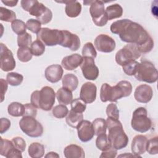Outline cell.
<instances>
[{"label": "cell", "instance_id": "cell-1", "mask_svg": "<svg viewBox=\"0 0 158 158\" xmlns=\"http://www.w3.org/2000/svg\"><path fill=\"white\" fill-rule=\"evenodd\" d=\"M110 30L112 33L119 35L122 41L137 46L143 44L151 37L140 24L127 19L114 22Z\"/></svg>", "mask_w": 158, "mask_h": 158}, {"label": "cell", "instance_id": "cell-2", "mask_svg": "<svg viewBox=\"0 0 158 158\" xmlns=\"http://www.w3.org/2000/svg\"><path fill=\"white\" fill-rule=\"evenodd\" d=\"M132 92V85L127 80H122L114 86L103 83L100 90V99L102 102H115L122 98L129 96Z\"/></svg>", "mask_w": 158, "mask_h": 158}, {"label": "cell", "instance_id": "cell-3", "mask_svg": "<svg viewBox=\"0 0 158 158\" xmlns=\"http://www.w3.org/2000/svg\"><path fill=\"white\" fill-rule=\"evenodd\" d=\"M106 121L108 129L107 138L111 146L117 150L125 148L128 143V138L122 123L118 119L110 117H107Z\"/></svg>", "mask_w": 158, "mask_h": 158}, {"label": "cell", "instance_id": "cell-4", "mask_svg": "<svg viewBox=\"0 0 158 158\" xmlns=\"http://www.w3.org/2000/svg\"><path fill=\"white\" fill-rule=\"evenodd\" d=\"M56 96V94L51 87L45 86L40 91L36 90L31 93L30 101L36 108L49 111L55 103Z\"/></svg>", "mask_w": 158, "mask_h": 158}, {"label": "cell", "instance_id": "cell-5", "mask_svg": "<svg viewBox=\"0 0 158 158\" xmlns=\"http://www.w3.org/2000/svg\"><path fill=\"white\" fill-rule=\"evenodd\" d=\"M134 76L139 81L154 83L158 79V72L151 62L144 60L138 63Z\"/></svg>", "mask_w": 158, "mask_h": 158}, {"label": "cell", "instance_id": "cell-6", "mask_svg": "<svg viewBox=\"0 0 158 158\" xmlns=\"http://www.w3.org/2000/svg\"><path fill=\"white\" fill-rule=\"evenodd\" d=\"M131 125L133 130L140 133H145L152 127V121L148 116L147 110L140 107L133 112Z\"/></svg>", "mask_w": 158, "mask_h": 158}, {"label": "cell", "instance_id": "cell-7", "mask_svg": "<svg viewBox=\"0 0 158 158\" xmlns=\"http://www.w3.org/2000/svg\"><path fill=\"white\" fill-rule=\"evenodd\" d=\"M38 40L41 41L45 46H53L60 45L63 40L62 30L58 29H51L49 28H41L36 35Z\"/></svg>", "mask_w": 158, "mask_h": 158}, {"label": "cell", "instance_id": "cell-8", "mask_svg": "<svg viewBox=\"0 0 158 158\" xmlns=\"http://www.w3.org/2000/svg\"><path fill=\"white\" fill-rule=\"evenodd\" d=\"M19 127L24 133L31 138L40 137L43 133L42 125L33 117L23 116L19 121Z\"/></svg>", "mask_w": 158, "mask_h": 158}, {"label": "cell", "instance_id": "cell-9", "mask_svg": "<svg viewBox=\"0 0 158 158\" xmlns=\"http://www.w3.org/2000/svg\"><path fill=\"white\" fill-rule=\"evenodd\" d=\"M141 55L136 44L128 43L116 52L115 59L117 64L122 67L132 60H136Z\"/></svg>", "mask_w": 158, "mask_h": 158}, {"label": "cell", "instance_id": "cell-10", "mask_svg": "<svg viewBox=\"0 0 158 158\" xmlns=\"http://www.w3.org/2000/svg\"><path fill=\"white\" fill-rule=\"evenodd\" d=\"M89 13L93 22L98 27L104 26L108 21V18L104 9V3L102 1H93L90 4Z\"/></svg>", "mask_w": 158, "mask_h": 158}, {"label": "cell", "instance_id": "cell-11", "mask_svg": "<svg viewBox=\"0 0 158 158\" xmlns=\"http://www.w3.org/2000/svg\"><path fill=\"white\" fill-rule=\"evenodd\" d=\"M83 77L88 80H95L99 73V69L96 65L94 59L90 57H83V60L80 65Z\"/></svg>", "mask_w": 158, "mask_h": 158}, {"label": "cell", "instance_id": "cell-12", "mask_svg": "<svg viewBox=\"0 0 158 158\" xmlns=\"http://www.w3.org/2000/svg\"><path fill=\"white\" fill-rule=\"evenodd\" d=\"M0 67L4 72L14 70L15 67V60L12 51L2 43L0 44Z\"/></svg>", "mask_w": 158, "mask_h": 158}, {"label": "cell", "instance_id": "cell-13", "mask_svg": "<svg viewBox=\"0 0 158 158\" xmlns=\"http://www.w3.org/2000/svg\"><path fill=\"white\" fill-rule=\"evenodd\" d=\"M95 48L99 52L109 53L112 52L116 46L115 40L106 34H100L94 40Z\"/></svg>", "mask_w": 158, "mask_h": 158}, {"label": "cell", "instance_id": "cell-14", "mask_svg": "<svg viewBox=\"0 0 158 158\" xmlns=\"http://www.w3.org/2000/svg\"><path fill=\"white\" fill-rule=\"evenodd\" d=\"M20 4L25 11L28 12L30 15L36 17V19L40 17L48 9L43 3L36 0H22Z\"/></svg>", "mask_w": 158, "mask_h": 158}, {"label": "cell", "instance_id": "cell-15", "mask_svg": "<svg viewBox=\"0 0 158 158\" xmlns=\"http://www.w3.org/2000/svg\"><path fill=\"white\" fill-rule=\"evenodd\" d=\"M80 140L86 143L93 139L95 135L93 123L86 120H83L77 127Z\"/></svg>", "mask_w": 158, "mask_h": 158}, {"label": "cell", "instance_id": "cell-16", "mask_svg": "<svg viewBox=\"0 0 158 158\" xmlns=\"http://www.w3.org/2000/svg\"><path fill=\"white\" fill-rule=\"evenodd\" d=\"M96 86L92 82H86L81 87L80 99L86 104H91L96 100Z\"/></svg>", "mask_w": 158, "mask_h": 158}, {"label": "cell", "instance_id": "cell-17", "mask_svg": "<svg viewBox=\"0 0 158 158\" xmlns=\"http://www.w3.org/2000/svg\"><path fill=\"white\" fill-rule=\"evenodd\" d=\"M153 96L152 88L146 84H142L138 86L134 92V97L136 101L140 103L149 102Z\"/></svg>", "mask_w": 158, "mask_h": 158}, {"label": "cell", "instance_id": "cell-18", "mask_svg": "<svg viewBox=\"0 0 158 158\" xmlns=\"http://www.w3.org/2000/svg\"><path fill=\"white\" fill-rule=\"evenodd\" d=\"M148 138L143 135H136L132 139L131 149L136 157H141V155L146 151Z\"/></svg>", "mask_w": 158, "mask_h": 158}, {"label": "cell", "instance_id": "cell-19", "mask_svg": "<svg viewBox=\"0 0 158 158\" xmlns=\"http://www.w3.org/2000/svg\"><path fill=\"white\" fill-rule=\"evenodd\" d=\"M62 33L63 40L60 46L68 48L72 51H77L80 47V39L78 36L65 30H63Z\"/></svg>", "mask_w": 158, "mask_h": 158}, {"label": "cell", "instance_id": "cell-20", "mask_svg": "<svg viewBox=\"0 0 158 158\" xmlns=\"http://www.w3.org/2000/svg\"><path fill=\"white\" fill-rule=\"evenodd\" d=\"M63 73L62 67L59 64H52L48 66L44 72L46 79L52 83L59 81L62 79Z\"/></svg>", "mask_w": 158, "mask_h": 158}, {"label": "cell", "instance_id": "cell-21", "mask_svg": "<svg viewBox=\"0 0 158 158\" xmlns=\"http://www.w3.org/2000/svg\"><path fill=\"white\" fill-rule=\"evenodd\" d=\"M83 60V57L78 54H73L65 56L61 62L62 67L67 70H73L80 66Z\"/></svg>", "mask_w": 158, "mask_h": 158}, {"label": "cell", "instance_id": "cell-22", "mask_svg": "<svg viewBox=\"0 0 158 158\" xmlns=\"http://www.w3.org/2000/svg\"><path fill=\"white\" fill-rule=\"evenodd\" d=\"M57 2L65 4V12L66 15L70 18L78 17L81 11V5L77 1H57Z\"/></svg>", "mask_w": 158, "mask_h": 158}, {"label": "cell", "instance_id": "cell-23", "mask_svg": "<svg viewBox=\"0 0 158 158\" xmlns=\"http://www.w3.org/2000/svg\"><path fill=\"white\" fill-rule=\"evenodd\" d=\"M64 154L66 158H84L85 157L83 148L75 144L67 146L64 148Z\"/></svg>", "mask_w": 158, "mask_h": 158}, {"label": "cell", "instance_id": "cell-24", "mask_svg": "<svg viewBox=\"0 0 158 158\" xmlns=\"http://www.w3.org/2000/svg\"><path fill=\"white\" fill-rule=\"evenodd\" d=\"M56 98L59 104L68 105L73 100V94L70 89L62 87L57 91Z\"/></svg>", "mask_w": 158, "mask_h": 158}, {"label": "cell", "instance_id": "cell-25", "mask_svg": "<svg viewBox=\"0 0 158 158\" xmlns=\"http://www.w3.org/2000/svg\"><path fill=\"white\" fill-rule=\"evenodd\" d=\"M62 86L70 89L71 91H75L78 85V79L73 73H67L62 78Z\"/></svg>", "mask_w": 158, "mask_h": 158}, {"label": "cell", "instance_id": "cell-26", "mask_svg": "<svg viewBox=\"0 0 158 158\" xmlns=\"http://www.w3.org/2000/svg\"><path fill=\"white\" fill-rule=\"evenodd\" d=\"M108 20L120 18L123 14V8L118 4H114L107 6L105 10Z\"/></svg>", "mask_w": 158, "mask_h": 158}, {"label": "cell", "instance_id": "cell-27", "mask_svg": "<svg viewBox=\"0 0 158 158\" xmlns=\"http://www.w3.org/2000/svg\"><path fill=\"white\" fill-rule=\"evenodd\" d=\"M83 120V113H78L70 110L67 117H66V123L70 127L77 128L78 124Z\"/></svg>", "mask_w": 158, "mask_h": 158}, {"label": "cell", "instance_id": "cell-28", "mask_svg": "<svg viewBox=\"0 0 158 158\" xmlns=\"http://www.w3.org/2000/svg\"><path fill=\"white\" fill-rule=\"evenodd\" d=\"M44 147L39 143H31L28 149V155L31 158H41L44 154Z\"/></svg>", "mask_w": 158, "mask_h": 158}, {"label": "cell", "instance_id": "cell-29", "mask_svg": "<svg viewBox=\"0 0 158 158\" xmlns=\"http://www.w3.org/2000/svg\"><path fill=\"white\" fill-rule=\"evenodd\" d=\"M7 112L12 117H20L24 115L25 109L22 104L18 102H13L8 106Z\"/></svg>", "mask_w": 158, "mask_h": 158}, {"label": "cell", "instance_id": "cell-30", "mask_svg": "<svg viewBox=\"0 0 158 158\" xmlns=\"http://www.w3.org/2000/svg\"><path fill=\"white\" fill-rule=\"evenodd\" d=\"M92 123L96 135L106 133L107 125L106 120L102 118H97L93 121Z\"/></svg>", "mask_w": 158, "mask_h": 158}, {"label": "cell", "instance_id": "cell-31", "mask_svg": "<svg viewBox=\"0 0 158 158\" xmlns=\"http://www.w3.org/2000/svg\"><path fill=\"white\" fill-rule=\"evenodd\" d=\"M96 146L98 149L102 151H105L112 146L106 133H102L97 136V138L96 139Z\"/></svg>", "mask_w": 158, "mask_h": 158}, {"label": "cell", "instance_id": "cell-32", "mask_svg": "<svg viewBox=\"0 0 158 158\" xmlns=\"http://www.w3.org/2000/svg\"><path fill=\"white\" fill-rule=\"evenodd\" d=\"M14 148H15L12 141H9L7 139H3L2 138H1L0 154L1 156L7 157Z\"/></svg>", "mask_w": 158, "mask_h": 158}, {"label": "cell", "instance_id": "cell-33", "mask_svg": "<svg viewBox=\"0 0 158 158\" xmlns=\"http://www.w3.org/2000/svg\"><path fill=\"white\" fill-rule=\"evenodd\" d=\"M6 80L10 85L16 86L20 85L22 83L23 77L22 75L17 72H10L7 74Z\"/></svg>", "mask_w": 158, "mask_h": 158}, {"label": "cell", "instance_id": "cell-34", "mask_svg": "<svg viewBox=\"0 0 158 158\" xmlns=\"http://www.w3.org/2000/svg\"><path fill=\"white\" fill-rule=\"evenodd\" d=\"M0 19L2 21L6 22H12L16 20L15 13L8 9L3 7H0Z\"/></svg>", "mask_w": 158, "mask_h": 158}, {"label": "cell", "instance_id": "cell-35", "mask_svg": "<svg viewBox=\"0 0 158 158\" xmlns=\"http://www.w3.org/2000/svg\"><path fill=\"white\" fill-rule=\"evenodd\" d=\"M17 56L20 61L22 62H27L31 59L33 54L30 48H19L17 50Z\"/></svg>", "mask_w": 158, "mask_h": 158}, {"label": "cell", "instance_id": "cell-36", "mask_svg": "<svg viewBox=\"0 0 158 158\" xmlns=\"http://www.w3.org/2000/svg\"><path fill=\"white\" fill-rule=\"evenodd\" d=\"M32 43V37L30 34L25 32L17 36V44L19 48H28Z\"/></svg>", "mask_w": 158, "mask_h": 158}, {"label": "cell", "instance_id": "cell-37", "mask_svg": "<svg viewBox=\"0 0 158 158\" xmlns=\"http://www.w3.org/2000/svg\"><path fill=\"white\" fill-rule=\"evenodd\" d=\"M30 49L33 56H40L43 54L45 51V45L40 40H35L32 42Z\"/></svg>", "mask_w": 158, "mask_h": 158}, {"label": "cell", "instance_id": "cell-38", "mask_svg": "<svg viewBox=\"0 0 158 158\" xmlns=\"http://www.w3.org/2000/svg\"><path fill=\"white\" fill-rule=\"evenodd\" d=\"M81 53L83 57H90L94 59L97 56L96 48L91 42H88L84 44Z\"/></svg>", "mask_w": 158, "mask_h": 158}, {"label": "cell", "instance_id": "cell-39", "mask_svg": "<svg viewBox=\"0 0 158 158\" xmlns=\"http://www.w3.org/2000/svg\"><path fill=\"white\" fill-rule=\"evenodd\" d=\"M11 28L12 31L15 33L19 35L26 32L27 26H26V23H25V22H23L22 20L19 19H16L12 22Z\"/></svg>", "mask_w": 158, "mask_h": 158}, {"label": "cell", "instance_id": "cell-40", "mask_svg": "<svg viewBox=\"0 0 158 158\" xmlns=\"http://www.w3.org/2000/svg\"><path fill=\"white\" fill-rule=\"evenodd\" d=\"M52 115L57 118H62L66 117L69 113V109L64 104L56 106L52 110Z\"/></svg>", "mask_w": 158, "mask_h": 158}, {"label": "cell", "instance_id": "cell-41", "mask_svg": "<svg viewBox=\"0 0 158 158\" xmlns=\"http://www.w3.org/2000/svg\"><path fill=\"white\" fill-rule=\"evenodd\" d=\"M146 151L152 155L158 154V137L155 136L148 141Z\"/></svg>", "mask_w": 158, "mask_h": 158}, {"label": "cell", "instance_id": "cell-42", "mask_svg": "<svg viewBox=\"0 0 158 158\" xmlns=\"http://www.w3.org/2000/svg\"><path fill=\"white\" fill-rule=\"evenodd\" d=\"M71 104V110L78 112V113H83L86 108V103L84 102L80 99H75L72 100L70 103Z\"/></svg>", "mask_w": 158, "mask_h": 158}, {"label": "cell", "instance_id": "cell-43", "mask_svg": "<svg viewBox=\"0 0 158 158\" xmlns=\"http://www.w3.org/2000/svg\"><path fill=\"white\" fill-rule=\"evenodd\" d=\"M27 28L33 33H38L41 29V23L36 19H30L26 22Z\"/></svg>", "mask_w": 158, "mask_h": 158}, {"label": "cell", "instance_id": "cell-44", "mask_svg": "<svg viewBox=\"0 0 158 158\" xmlns=\"http://www.w3.org/2000/svg\"><path fill=\"white\" fill-rule=\"evenodd\" d=\"M138 62L136 60H132L125 65L122 66L123 71L125 74L129 76H133L135 74L137 66L138 65Z\"/></svg>", "mask_w": 158, "mask_h": 158}, {"label": "cell", "instance_id": "cell-45", "mask_svg": "<svg viewBox=\"0 0 158 158\" xmlns=\"http://www.w3.org/2000/svg\"><path fill=\"white\" fill-rule=\"evenodd\" d=\"M106 112L107 117L118 119L119 118V110L115 104L110 103L109 104L106 110Z\"/></svg>", "mask_w": 158, "mask_h": 158}, {"label": "cell", "instance_id": "cell-46", "mask_svg": "<svg viewBox=\"0 0 158 158\" xmlns=\"http://www.w3.org/2000/svg\"><path fill=\"white\" fill-rule=\"evenodd\" d=\"M12 142L15 149L20 151L22 152L25 150L26 143L25 141L20 136H16L12 139Z\"/></svg>", "mask_w": 158, "mask_h": 158}, {"label": "cell", "instance_id": "cell-47", "mask_svg": "<svg viewBox=\"0 0 158 158\" xmlns=\"http://www.w3.org/2000/svg\"><path fill=\"white\" fill-rule=\"evenodd\" d=\"M25 112L23 116H30L36 118L37 114V108L31 103H27L24 105Z\"/></svg>", "mask_w": 158, "mask_h": 158}, {"label": "cell", "instance_id": "cell-48", "mask_svg": "<svg viewBox=\"0 0 158 158\" xmlns=\"http://www.w3.org/2000/svg\"><path fill=\"white\" fill-rule=\"evenodd\" d=\"M117 154V150L114 148L112 146L109 149L103 151L99 156L100 158H114Z\"/></svg>", "mask_w": 158, "mask_h": 158}, {"label": "cell", "instance_id": "cell-49", "mask_svg": "<svg viewBox=\"0 0 158 158\" xmlns=\"http://www.w3.org/2000/svg\"><path fill=\"white\" fill-rule=\"evenodd\" d=\"M10 121L7 118H1L0 133L1 134L4 133L10 128Z\"/></svg>", "mask_w": 158, "mask_h": 158}, {"label": "cell", "instance_id": "cell-50", "mask_svg": "<svg viewBox=\"0 0 158 158\" xmlns=\"http://www.w3.org/2000/svg\"><path fill=\"white\" fill-rule=\"evenodd\" d=\"M0 83H1V102H2L5 97V94L7 91V88H8V83L7 81L4 80L3 78L0 79Z\"/></svg>", "mask_w": 158, "mask_h": 158}, {"label": "cell", "instance_id": "cell-51", "mask_svg": "<svg viewBox=\"0 0 158 158\" xmlns=\"http://www.w3.org/2000/svg\"><path fill=\"white\" fill-rule=\"evenodd\" d=\"M7 158H22V152L15 148H14Z\"/></svg>", "mask_w": 158, "mask_h": 158}, {"label": "cell", "instance_id": "cell-52", "mask_svg": "<svg viewBox=\"0 0 158 158\" xmlns=\"http://www.w3.org/2000/svg\"><path fill=\"white\" fill-rule=\"evenodd\" d=\"M1 2L3 4H4L5 5H6L7 6H9V7H14L18 3V1H17V0L16 1H14V0H10V1H9V0H5V1L2 0Z\"/></svg>", "mask_w": 158, "mask_h": 158}, {"label": "cell", "instance_id": "cell-53", "mask_svg": "<svg viewBox=\"0 0 158 158\" xmlns=\"http://www.w3.org/2000/svg\"><path fill=\"white\" fill-rule=\"evenodd\" d=\"M44 157L46 158H55V157L58 158V157H59V155L55 152L51 151V152H48Z\"/></svg>", "mask_w": 158, "mask_h": 158}, {"label": "cell", "instance_id": "cell-54", "mask_svg": "<svg viewBox=\"0 0 158 158\" xmlns=\"http://www.w3.org/2000/svg\"><path fill=\"white\" fill-rule=\"evenodd\" d=\"M157 4H154L152 2V5L151 6V11H152V14H153V15H154L156 18H157V7L156 6Z\"/></svg>", "mask_w": 158, "mask_h": 158}, {"label": "cell", "instance_id": "cell-55", "mask_svg": "<svg viewBox=\"0 0 158 158\" xmlns=\"http://www.w3.org/2000/svg\"><path fill=\"white\" fill-rule=\"evenodd\" d=\"M129 156H131V157H136V156L134 155V154H133V155H131V154H130L129 153L128 154V153H125V154H122V155H120L118 157H129Z\"/></svg>", "mask_w": 158, "mask_h": 158}, {"label": "cell", "instance_id": "cell-56", "mask_svg": "<svg viewBox=\"0 0 158 158\" xmlns=\"http://www.w3.org/2000/svg\"><path fill=\"white\" fill-rule=\"evenodd\" d=\"M93 1H83V4L85 6H88V5H90L92 3Z\"/></svg>", "mask_w": 158, "mask_h": 158}]
</instances>
